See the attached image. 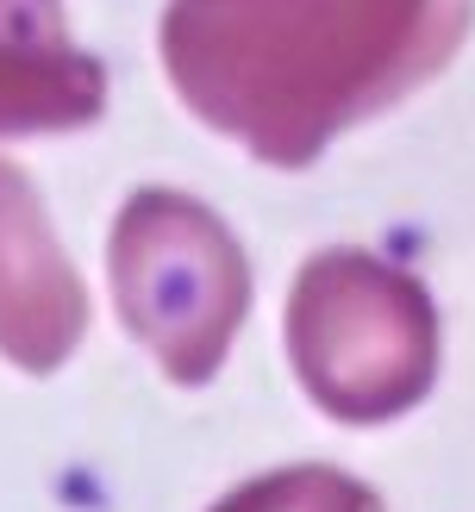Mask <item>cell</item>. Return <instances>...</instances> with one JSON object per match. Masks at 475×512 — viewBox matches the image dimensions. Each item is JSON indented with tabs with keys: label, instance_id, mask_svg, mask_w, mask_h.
Instances as JSON below:
<instances>
[{
	"label": "cell",
	"instance_id": "cell-6",
	"mask_svg": "<svg viewBox=\"0 0 475 512\" xmlns=\"http://www.w3.org/2000/svg\"><path fill=\"white\" fill-rule=\"evenodd\" d=\"M213 512H382V500L357 475L307 463V469H275L263 481H250V488L219 500Z\"/></svg>",
	"mask_w": 475,
	"mask_h": 512
},
{
	"label": "cell",
	"instance_id": "cell-5",
	"mask_svg": "<svg viewBox=\"0 0 475 512\" xmlns=\"http://www.w3.org/2000/svg\"><path fill=\"white\" fill-rule=\"evenodd\" d=\"M100 100V63L69 50L57 0H0V132H69Z\"/></svg>",
	"mask_w": 475,
	"mask_h": 512
},
{
	"label": "cell",
	"instance_id": "cell-1",
	"mask_svg": "<svg viewBox=\"0 0 475 512\" xmlns=\"http://www.w3.org/2000/svg\"><path fill=\"white\" fill-rule=\"evenodd\" d=\"M475 0H175L163 63L188 107L275 169L438 75Z\"/></svg>",
	"mask_w": 475,
	"mask_h": 512
},
{
	"label": "cell",
	"instance_id": "cell-4",
	"mask_svg": "<svg viewBox=\"0 0 475 512\" xmlns=\"http://www.w3.org/2000/svg\"><path fill=\"white\" fill-rule=\"evenodd\" d=\"M82 325L88 300L50 238L44 207L19 182V169L0 163V350L19 369L50 375L75 350Z\"/></svg>",
	"mask_w": 475,
	"mask_h": 512
},
{
	"label": "cell",
	"instance_id": "cell-3",
	"mask_svg": "<svg viewBox=\"0 0 475 512\" xmlns=\"http://www.w3.org/2000/svg\"><path fill=\"white\" fill-rule=\"evenodd\" d=\"M113 288L132 338L175 381H207L250 306V269L232 232L182 194H138L113 232Z\"/></svg>",
	"mask_w": 475,
	"mask_h": 512
},
{
	"label": "cell",
	"instance_id": "cell-2",
	"mask_svg": "<svg viewBox=\"0 0 475 512\" xmlns=\"http://www.w3.org/2000/svg\"><path fill=\"white\" fill-rule=\"evenodd\" d=\"M288 356L319 413L382 425L432 394L438 306L425 281L369 250H319L288 294Z\"/></svg>",
	"mask_w": 475,
	"mask_h": 512
}]
</instances>
